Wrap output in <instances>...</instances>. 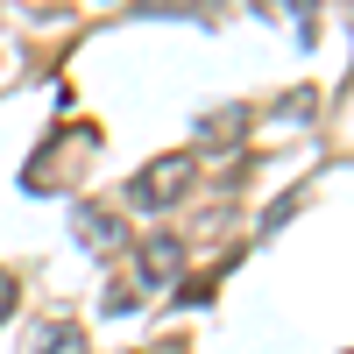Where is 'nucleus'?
Listing matches in <instances>:
<instances>
[{
    "mask_svg": "<svg viewBox=\"0 0 354 354\" xmlns=\"http://www.w3.org/2000/svg\"><path fill=\"white\" fill-rule=\"evenodd\" d=\"M192 185H198V156H192V149H170V156L142 163V170L128 177V205H135V213H170Z\"/></svg>",
    "mask_w": 354,
    "mask_h": 354,
    "instance_id": "1",
    "label": "nucleus"
},
{
    "mask_svg": "<svg viewBox=\"0 0 354 354\" xmlns=\"http://www.w3.org/2000/svg\"><path fill=\"white\" fill-rule=\"evenodd\" d=\"M71 241L85 255H121V248H135L128 241V220L113 213V205H78V213H71Z\"/></svg>",
    "mask_w": 354,
    "mask_h": 354,
    "instance_id": "2",
    "label": "nucleus"
},
{
    "mask_svg": "<svg viewBox=\"0 0 354 354\" xmlns=\"http://www.w3.org/2000/svg\"><path fill=\"white\" fill-rule=\"evenodd\" d=\"M135 277L149 283V290L177 283V277H185V241H177V234H149V241H135Z\"/></svg>",
    "mask_w": 354,
    "mask_h": 354,
    "instance_id": "3",
    "label": "nucleus"
},
{
    "mask_svg": "<svg viewBox=\"0 0 354 354\" xmlns=\"http://www.w3.org/2000/svg\"><path fill=\"white\" fill-rule=\"evenodd\" d=\"M36 354H93V347H85V333L71 326V319H57V326H43V340H36Z\"/></svg>",
    "mask_w": 354,
    "mask_h": 354,
    "instance_id": "4",
    "label": "nucleus"
},
{
    "mask_svg": "<svg viewBox=\"0 0 354 354\" xmlns=\"http://www.w3.org/2000/svg\"><path fill=\"white\" fill-rule=\"evenodd\" d=\"M241 128H248V113L227 106V113H213V121H205V142H241Z\"/></svg>",
    "mask_w": 354,
    "mask_h": 354,
    "instance_id": "5",
    "label": "nucleus"
},
{
    "mask_svg": "<svg viewBox=\"0 0 354 354\" xmlns=\"http://www.w3.org/2000/svg\"><path fill=\"white\" fill-rule=\"evenodd\" d=\"M135 312V290L128 283H106V319H128Z\"/></svg>",
    "mask_w": 354,
    "mask_h": 354,
    "instance_id": "6",
    "label": "nucleus"
},
{
    "mask_svg": "<svg viewBox=\"0 0 354 354\" xmlns=\"http://www.w3.org/2000/svg\"><path fill=\"white\" fill-rule=\"evenodd\" d=\"M8 312H15V277L0 270V319H8Z\"/></svg>",
    "mask_w": 354,
    "mask_h": 354,
    "instance_id": "7",
    "label": "nucleus"
},
{
    "mask_svg": "<svg viewBox=\"0 0 354 354\" xmlns=\"http://www.w3.org/2000/svg\"><path fill=\"white\" fill-rule=\"evenodd\" d=\"M149 354H185V340H163V347H149Z\"/></svg>",
    "mask_w": 354,
    "mask_h": 354,
    "instance_id": "8",
    "label": "nucleus"
}]
</instances>
